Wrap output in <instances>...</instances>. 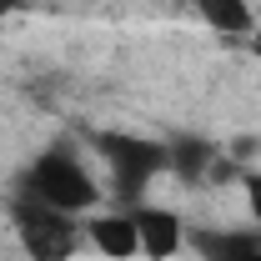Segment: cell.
I'll return each mask as SVG.
<instances>
[{"label": "cell", "mask_w": 261, "mask_h": 261, "mask_svg": "<svg viewBox=\"0 0 261 261\" xmlns=\"http://www.w3.org/2000/svg\"><path fill=\"white\" fill-rule=\"evenodd\" d=\"M86 236L96 241L100 256H111V261L141 256V236H136V216H130V211H106V216H91Z\"/></svg>", "instance_id": "5"}, {"label": "cell", "mask_w": 261, "mask_h": 261, "mask_svg": "<svg viewBox=\"0 0 261 261\" xmlns=\"http://www.w3.org/2000/svg\"><path fill=\"white\" fill-rule=\"evenodd\" d=\"M96 151L106 156V171H111L116 191L126 196V201L146 191L156 171H166V141H151V136L100 130V136H96Z\"/></svg>", "instance_id": "3"}, {"label": "cell", "mask_w": 261, "mask_h": 261, "mask_svg": "<svg viewBox=\"0 0 261 261\" xmlns=\"http://www.w3.org/2000/svg\"><path fill=\"white\" fill-rule=\"evenodd\" d=\"M211 166H216V146L206 141V136H176V141H166V171H176V181H206L211 176Z\"/></svg>", "instance_id": "6"}, {"label": "cell", "mask_w": 261, "mask_h": 261, "mask_svg": "<svg viewBox=\"0 0 261 261\" xmlns=\"http://www.w3.org/2000/svg\"><path fill=\"white\" fill-rule=\"evenodd\" d=\"M231 151H236V161H246V156H256V141H246V136H241Z\"/></svg>", "instance_id": "11"}, {"label": "cell", "mask_w": 261, "mask_h": 261, "mask_svg": "<svg viewBox=\"0 0 261 261\" xmlns=\"http://www.w3.org/2000/svg\"><path fill=\"white\" fill-rule=\"evenodd\" d=\"M201 20L221 35H251L256 31L251 0H201Z\"/></svg>", "instance_id": "8"}, {"label": "cell", "mask_w": 261, "mask_h": 261, "mask_svg": "<svg viewBox=\"0 0 261 261\" xmlns=\"http://www.w3.org/2000/svg\"><path fill=\"white\" fill-rule=\"evenodd\" d=\"M251 56L261 61V31H251Z\"/></svg>", "instance_id": "12"}, {"label": "cell", "mask_w": 261, "mask_h": 261, "mask_svg": "<svg viewBox=\"0 0 261 261\" xmlns=\"http://www.w3.org/2000/svg\"><path fill=\"white\" fill-rule=\"evenodd\" d=\"M31 0H0V20H10V15H20Z\"/></svg>", "instance_id": "10"}, {"label": "cell", "mask_w": 261, "mask_h": 261, "mask_svg": "<svg viewBox=\"0 0 261 261\" xmlns=\"http://www.w3.org/2000/svg\"><path fill=\"white\" fill-rule=\"evenodd\" d=\"M130 216H136V236H141V256L166 261V256H176V251H181L186 226H181V216H176V211H161V206H136Z\"/></svg>", "instance_id": "4"}, {"label": "cell", "mask_w": 261, "mask_h": 261, "mask_svg": "<svg viewBox=\"0 0 261 261\" xmlns=\"http://www.w3.org/2000/svg\"><path fill=\"white\" fill-rule=\"evenodd\" d=\"M241 191H246V206H251V216L261 226V171H241Z\"/></svg>", "instance_id": "9"}, {"label": "cell", "mask_w": 261, "mask_h": 261, "mask_svg": "<svg viewBox=\"0 0 261 261\" xmlns=\"http://www.w3.org/2000/svg\"><path fill=\"white\" fill-rule=\"evenodd\" d=\"M25 196L75 216V211H91L100 191H96V176L86 171V161H81L75 151L50 146V151H40L35 166L25 171Z\"/></svg>", "instance_id": "1"}, {"label": "cell", "mask_w": 261, "mask_h": 261, "mask_svg": "<svg viewBox=\"0 0 261 261\" xmlns=\"http://www.w3.org/2000/svg\"><path fill=\"white\" fill-rule=\"evenodd\" d=\"M201 261H261V231H201L196 236Z\"/></svg>", "instance_id": "7"}, {"label": "cell", "mask_w": 261, "mask_h": 261, "mask_svg": "<svg viewBox=\"0 0 261 261\" xmlns=\"http://www.w3.org/2000/svg\"><path fill=\"white\" fill-rule=\"evenodd\" d=\"M10 221L20 231V246H25L31 261H70L75 256L81 226H75L70 211H56V206H45V201L20 196V201L10 206Z\"/></svg>", "instance_id": "2"}]
</instances>
